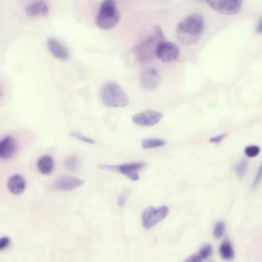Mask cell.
Listing matches in <instances>:
<instances>
[{
  "label": "cell",
  "instance_id": "1",
  "mask_svg": "<svg viewBox=\"0 0 262 262\" xmlns=\"http://www.w3.org/2000/svg\"><path fill=\"white\" fill-rule=\"evenodd\" d=\"M205 19L199 13H194L184 19L177 27V38L185 45L197 43L204 33Z\"/></svg>",
  "mask_w": 262,
  "mask_h": 262
},
{
  "label": "cell",
  "instance_id": "2",
  "mask_svg": "<svg viewBox=\"0 0 262 262\" xmlns=\"http://www.w3.org/2000/svg\"><path fill=\"white\" fill-rule=\"evenodd\" d=\"M100 100L105 106L110 108H124L129 103V96L125 90L114 81H108L102 86Z\"/></svg>",
  "mask_w": 262,
  "mask_h": 262
},
{
  "label": "cell",
  "instance_id": "3",
  "mask_svg": "<svg viewBox=\"0 0 262 262\" xmlns=\"http://www.w3.org/2000/svg\"><path fill=\"white\" fill-rule=\"evenodd\" d=\"M162 41H164L162 30L160 26H156L155 34L149 36L134 49V52L137 57L138 60L142 63L154 60L156 57L157 47Z\"/></svg>",
  "mask_w": 262,
  "mask_h": 262
},
{
  "label": "cell",
  "instance_id": "4",
  "mask_svg": "<svg viewBox=\"0 0 262 262\" xmlns=\"http://www.w3.org/2000/svg\"><path fill=\"white\" fill-rule=\"evenodd\" d=\"M120 19V15L116 3L113 0H106L102 2L97 16L96 25L103 30L115 27Z\"/></svg>",
  "mask_w": 262,
  "mask_h": 262
},
{
  "label": "cell",
  "instance_id": "5",
  "mask_svg": "<svg viewBox=\"0 0 262 262\" xmlns=\"http://www.w3.org/2000/svg\"><path fill=\"white\" fill-rule=\"evenodd\" d=\"M169 214L168 206H162L155 208L149 206L145 209L141 214V224L143 228L149 230L156 226V224L161 222Z\"/></svg>",
  "mask_w": 262,
  "mask_h": 262
},
{
  "label": "cell",
  "instance_id": "6",
  "mask_svg": "<svg viewBox=\"0 0 262 262\" xmlns=\"http://www.w3.org/2000/svg\"><path fill=\"white\" fill-rule=\"evenodd\" d=\"M144 162H130L125 164L111 165V164H99L98 168L105 171H114L125 175L133 182L139 179V171L146 167Z\"/></svg>",
  "mask_w": 262,
  "mask_h": 262
},
{
  "label": "cell",
  "instance_id": "7",
  "mask_svg": "<svg viewBox=\"0 0 262 262\" xmlns=\"http://www.w3.org/2000/svg\"><path fill=\"white\" fill-rule=\"evenodd\" d=\"M209 6L216 12L227 16H234L239 13L243 2L242 0H217L207 2Z\"/></svg>",
  "mask_w": 262,
  "mask_h": 262
},
{
  "label": "cell",
  "instance_id": "8",
  "mask_svg": "<svg viewBox=\"0 0 262 262\" xmlns=\"http://www.w3.org/2000/svg\"><path fill=\"white\" fill-rule=\"evenodd\" d=\"M180 55L178 45L172 42L162 41L158 44L156 50V57L163 62H171L176 60Z\"/></svg>",
  "mask_w": 262,
  "mask_h": 262
},
{
  "label": "cell",
  "instance_id": "9",
  "mask_svg": "<svg viewBox=\"0 0 262 262\" xmlns=\"http://www.w3.org/2000/svg\"><path fill=\"white\" fill-rule=\"evenodd\" d=\"M163 113L155 110H146L132 117V121L135 125L141 127H152L157 125L163 118Z\"/></svg>",
  "mask_w": 262,
  "mask_h": 262
},
{
  "label": "cell",
  "instance_id": "10",
  "mask_svg": "<svg viewBox=\"0 0 262 262\" xmlns=\"http://www.w3.org/2000/svg\"><path fill=\"white\" fill-rule=\"evenodd\" d=\"M85 181L82 178L74 176H62L54 181L52 187L60 192H69L79 189L84 185Z\"/></svg>",
  "mask_w": 262,
  "mask_h": 262
},
{
  "label": "cell",
  "instance_id": "11",
  "mask_svg": "<svg viewBox=\"0 0 262 262\" xmlns=\"http://www.w3.org/2000/svg\"><path fill=\"white\" fill-rule=\"evenodd\" d=\"M161 79V75L157 69L149 68L145 69L141 75V84L148 90H153L158 87Z\"/></svg>",
  "mask_w": 262,
  "mask_h": 262
},
{
  "label": "cell",
  "instance_id": "12",
  "mask_svg": "<svg viewBox=\"0 0 262 262\" xmlns=\"http://www.w3.org/2000/svg\"><path fill=\"white\" fill-rule=\"evenodd\" d=\"M47 46L50 53L58 60L66 61L70 58V54L66 47L58 40L54 38L48 39Z\"/></svg>",
  "mask_w": 262,
  "mask_h": 262
},
{
  "label": "cell",
  "instance_id": "13",
  "mask_svg": "<svg viewBox=\"0 0 262 262\" xmlns=\"http://www.w3.org/2000/svg\"><path fill=\"white\" fill-rule=\"evenodd\" d=\"M26 13L29 17L46 16L49 14V6L44 1H34L28 4L26 7Z\"/></svg>",
  "mask_w": 262,
  "mask_h": 262
},
{
  "label": "cell",
  "instance_id": "14",
  "mask_svg": "<svg viewBox=\"0 0 262 262\" xmlns=\"http://www.w3.org/2000/svg\"><path fill=\"white\" fill-rule=\"evenodd\" d=\"M7 188L12 195H22L26 189V179L22 175L15 174L9 178L7 182Z\"/></svg>",
  "mask_w": 262,
  "mask_h": 262
},
{
  "label": "cell",
  "instance_id": "15",
  "mask_svg": "<svg viewBox=\"0 0 262 262\" xmlns=\"http://www.w3.org/2000/svg\"><path fill=\"white\" fill-rule=\"evenodd\" d=\"M16 151V141L11 136L3 138L0 142V158L9 159Z\"/></svg>",
  "mask_w": 262,
  "mask_h": 262
},
{
  "label": "cell",
  "instance_id": "16",
  "mask_svg": "<svg viewBox=\"0 0 262 262\" xmlns=\"http://www.w3.org/2000/svg\"><path fill=\"white\" fill-rule=\"evenodd\" d=\"M37 168L42 175H50L54 169L53 158L49 155L42 156L37 161Z\"/></svg>",
  "mask_w": 262,
  "mask_h": 262
},
{
  "label": "cell",
  "instance_id": "17",
  "mask_svg": "<svg viewBox=\"0 0 262 262\" xmlns=\"http://www.w3.org/2000/svg\"><path fill=\"white\" fill-rule=\"evenodd\" d=\"M219 253L223 260L231 262L235 259L233 247H232L231 242L228 240V238L224 239L221 243V246H220Z\"/></svg>",
  "mask_w": 262,
  "mask_h": 262
},
{
  "label": "cell",
  "instance_id": "18",
  "mask_svg": "<svg viewBox=\"0 0 262 262\" xmlns=\"http://www.w3.org/2000/svg\"><path fill=\"white\" fill-rule=\"evenodd\" d=\"M166 145V141L161 139H146L142 141V147L144 149H157Z\"/></svg>",
  "mask_w": 262,
  "mask_h": 262
},
{
  "label": "cell",
  "instance_id": "19",
  "mask_svg": "<svg viewBox=\"0 0 262 262\" xmlns=\"http://www.w3.org/2000/svg\"><path fill=\"white\" fill-rule=\"evenodd\" d=\"M245 156L249 158H256L260 154L261 148L260 146H256V145H252V146H247L244 150Z\"/></svg>",
  "mask_w": 262,
  "mask_h": 262
},
{
  "label": "cell",
  "instance_id": "20",
  "mask_svg": "<svg viewBox=\"0 0 262 262\" xmlns=\"http://www.w3.org/2000/svg\"><path fill=\"white\" fill-rule=\"evenodd\" d=\"M249 167V163L247 160H242L239 161L238 164L235 165V170L238 176L240 178H242L246 172L247 169Z\"/></svg>",
  "mask_w": 262,
  "mask_h": 262
},
{
  "label": "cell",
  "instance_id": "21",
  "mask_svg": "<svg viewBox=\"0 0 262 262\" xmlns=\"http://www.w3.org/2000/svg\"><path fill=\"white\" fill-rule=\"evenodd\" d=\"M199 255L202 256L204 260H207L209 258L212 256L213 248L211 245H205L199 249Z\"/></svg>",
  "mask_w": 262,
  "mask_h": 262
},
{
  "label": "cell",
  "instance_id": "22",
  "mask_svg": "<svg viewBox=\"0 0 262 262\" xmlns=\"http://www.w3.org/2000/svg\"><path fill=\"white\" fill-rule=\"evenodd\" d=\"M64 165H65L66 169L69 170V171H75L78 167V158H76V156H70L67 158Z\"/></svg>",
  "mask_w": 262,
  "mask_h": 262
},
{
  "label": "cell",
  "instance_id": "23",
  "mask_svg": "<svg viewBox=\"0 0 262 262\" xmlns=\"http://www.w3.org/2000/svg\"><path fill=\"white\" fill-rule=\"evenodd\" d=\"M224 230H225V224H224V223L223 221H218L215 224L214 231H213V235H214V238H217V239L221 238L224 235Z\"/></svg>",
  "mask_w": 262,
  "mask_h": 262
},
{
  "label": "cell",
  "instance_id": "24",
  "mask_svg": "<svg viewBox=\"0 0 262 262\" xmlns=\"http://www.w3.org/2000/svg\"><path fill=\"white\" fill-rule=\"evenodd\" d=\"M70 136L77 139V140L80 141V142L88 143V144H94L95 142H96V141L93 140V139L86 137L85 136H82V134L78 133V132H72L70 134Z\"/></svg>",
  "mask_w": 262,
  "mask_h": 262
},
{
  "label": "cell",
  "instance_id": "25",
  "mask_svg": "<svg viewBox=\"0 0 262 262\" xmlns=\"http://www.w3.org/2000/svg\"><path fill=\"white\" fill-rule=\"evenodd\" d=\"M262 180V163L258 170L257 174H256V178L254 179L253 183H252V189H257L259 185H260L261 182Z\"/></svg>",
  "mask_w": 262,
  "mask_h": 262
},
{
  "label": "cell",
  "instance_id": "26",
  "mask_svg": "<svg viewBox=\"0 0 262 262\" xmlns=\"http://www.w3.org/2000/svg\"><path fill=\"white\" fill-rule=\"evenodd\" d=\"M11 245L10 238L9 237H2L0 240V250L4 251L8 249Z\"/></svg>",
  "mask_w": 262,
  "mask_h": 262
},
{
  "label": "cell",
  "instance_id": "27",
  "mask_svg": "<svg viewBox=\"0 0 262 262\" xmlns=\"http://www.w3.org/2000/svg\"><path fill=\"white\" fill-rule=\"evenodd\" d=\"M227 136H228V134L227 133L220 134L218 136L211 138V139H209V142H211V143H214V144H220Z\"/></svg>",
  "mask_w": 262,
  "mask_h": 262
},
{
  "label": "cell",
  "instance_id": "28",
  "mask_svg": "<svg viewBox=\"0 0 262 262\" xmlns=\"http://www.w3.org/2000/svg\"><path fill=\"white\" fill-rule=\"evenodd\" d=\"M203 261H204V259L199 255V252H197V253L192 255V256L185 259L182 262H203Z\"/></svg>",
  "mask_w": 262,
  "mask_h": 262
},
{
  "label": "cell",
  "instance_id": "29",
  "mask_svg": "<svg viewBox=\"0 0 262 262\" xmlns=\"http://www.w3.org/2000/svg\"><path fill=\"white\" fill-rule=\"evenodd\" d=\"M127 201V195L125 193L121 194L118 198V205L119 207H124Z\"/></svg>",
  "mask_w": 262,
  "mask_h": 262
},
{
  "label": "cell",
  "instance_id": "30",
  "mask_svg": "<svg viewBox=\"0 0 262 262\" xmlns=\"http://www.w3.org/2000/svg\"><path fill=\"white\" fill-rule=\"evenodd\" d=\"M256 33L257 34H262V17L261 18L260 20L258 22L257 26H256Z\"/></svg>",
  "mask_w": 262,
  "mask_h": 262
},
{
  "label": "cell",
  "instance_id": "31",
  "mask_svg": "<svg viewBox=\"0 0 262 262\" xmlns=\"http://www.w3.org/2000/svg\"></svg>",
  "mask_w": 262,
  "mask_h": 262
}]
</instances>
